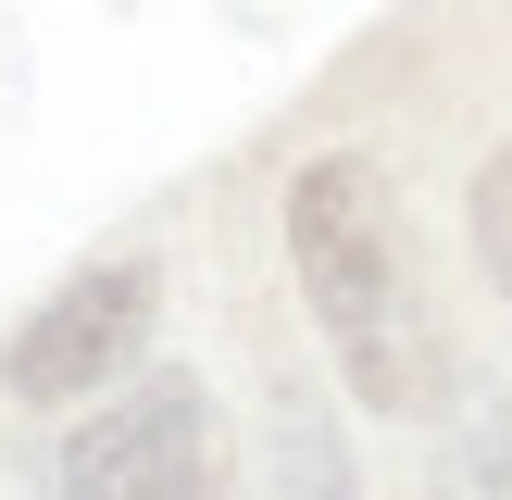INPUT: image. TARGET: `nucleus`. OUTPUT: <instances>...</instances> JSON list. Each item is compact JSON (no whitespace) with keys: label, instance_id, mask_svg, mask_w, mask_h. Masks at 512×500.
Listing matches in <instances>:
<instances>
[{"label":"nucleus","instance_id":"nucleus-2","mask_svg":"<svg viewBox=\"0 0 512 500\" xmlns=\"http://www.w3.org/2000/svg\"><path fill=\"white\" fill-rule=\"evenodd\" d=\"M63 500H225V450H213V400L188 375H150L113 413H88L63 438Z\"/></svg>","mask_w":512,"mask_h":500},{"label":"nucleus","instance_id":"nucleus-4","mask_svg":"<svg viewBox=\"0 0 512 500\" xmlns=\"http://www.w3.org/2000/svg\"><path fill=\"white\" fill-rule=\"evenodd\" d=\"M438 500H512V413H475L438 463Z\"/></svg>","mask_w":512,"mask_h":500},{"label":"nucleus","instance_id":"nucleus-6","mask_svg":"<svg viewBox=\"0 0 512 500\" xmlns=\"http://www.w3.org/2000/svg\"><path fill=\"white\" fill-rule=\"evenodd\" d=\"M288 475H300V500H350V475H338V438H325L313 413H288Z\"/></svg>","mask_w":512,"mask_h":500},{"label":"nucleus","instance_id":"nucleus-5","mask_svg":"<svg viewBox=\"0 0 512 500\" xmlns=\"http://www.w3.org/2000/svg\"><path fill=\"white\" fill-rule=\"evenodd\" d=\"M475 250H488V275H500V300H512V150L475 175Z\"/></svg>","mask_w":512,"mask_h":500},{"label":"nucleus","instance_id":"nucleus-1","mask_svg":"<svg viewBox=\"0 0 512 500\" xmlns=\"http://www.w3.org/2000/svg\"><path fill=\"white\" fill-rule=\"evenodd\" d=\"M288 263H300V300H313L338 375L375 400V413H425L450 388V338L425 313V275H413V238H400V200L363 150H325V163L288 175Z\"/></svg>","mask_w":512,"mask_h":500},{"label":"nucleus","instance_id":"nucleus-3","mask_svg":"<svg viewBox=\"0 0 512 500\" xmlns=\"http://www.w3.org/2000/svg\"><path fill=\"white\" fill-rule=\"evenodd\" d=\"M150 338V263H88L63 275V300H38V325L13 338V400H88L138 363Z\"/></svg>","mask_w":512,"mask_h":500}]
</instances>
